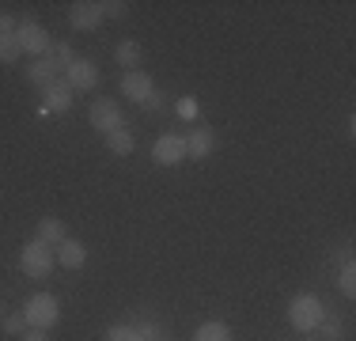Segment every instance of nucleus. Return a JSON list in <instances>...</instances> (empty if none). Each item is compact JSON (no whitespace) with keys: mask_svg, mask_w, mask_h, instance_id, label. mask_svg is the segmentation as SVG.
<instances>
[{"mask_svg":"<svg viewBox=\"0 0 356 341\" xmlns=\"http://www.w3.org/2000/svg\"><path fill=\"white\" fill-rule=\"evenodd\" d=\"M322 319H326V307H322V300L315 292L292 296V303H288V322H292L300 334H315Z\"/></svg>","mask_w":356,"mask_h":341,"instance_id":"f257e3e1","label":"nucleus"},{"mask_svg":"<svg viewBox=\"0 0 356 341\" xmlns=\"http://www.w3.org/2000/svg\"><path fill=\"white\" fill-rule=\"evenodd\" d=\"M122 95L140 102V106H152V110L163 106V95H159V88L152 84V76L144 72V68H133V72L122 76Z\"/></svg>","mask_w":356,"mask_h":341,"instance_id":"f03ea898","label":"nucleus"},{"mask_svg":"<svg viewBox=\"0 0 356 341\" xmlns=\"http://www.w3.org/2000/svg\"><path fill=\"white\" fill-rule=\"evenodd\" d=\"M23 315H27L31 330H49V326L61 322V303H57V296H49V292H35L27 303H23Z\"/></svg>","mask_w":356,"mask_h":341,"instance_id":"7ed1b4c3","label":"nucleus"},{"mask_svg":"<svg viewBox=\"0 0 356 341\" xmlns=\"http://www.w3.org/2000/svg\"><path fill=\"white\" fill-rule=\"evenodd\" d=\"M57 266V258H54V251H49L46 243H38V239H31L27 246L19 251V269L27 273L31 280H42V277H49Z\"/></svg>","mask_w":356,"mask_h":341,"instance_id":"20e7f679","label":"nucleus"},{"mask_svg":"<svg viewBox=\"0 0 356 341\" xmlns=\"http://www.w3.org/2000/svg\"><path fill=\"white\" fill-rule=\"evenodd\" d=\"M15 38H19V49L23 54H35V57H46L49 54V31L42 27V23L35 19H23V23H15Z\"/></svg>","mask_w":356,"mask_h":341,"instance_id":"39448f33","label":"nucleus"},{"mask_svg":"<svg viewBox=\"0 0 356 341\" xmlns=\"http://www.w3.org/2000/svg\"><path fill=\"white\" fill-rule=\"evenodd\" d=\"M88 122H91V129H99V133L106 136V133L122 129V125H125V118H122V106H118L114 99H95V102H91Z\"/></svg>","mask_w":356,"mask_h":341,"instance_id":"423d86ee","label":"nucleus"},{"mask_svg":"<svg viewBox=\"0 0 356 341\" xmlns=\"http://www.w3.org/2000/svg\"><path fill=\"white\" fill-rule=\"evenodd\" d=\"M152 159H156L159 167H175L186 159V136H175V133H163L156 141V148H152Z\"/></svg>","mask_w":356,"mask_h":341,"instance_id":"0eeeda50","label":"nucleus"},{"mask_svg":"<svg viewBox=\"0 0 356 341\" xmlns=\"http://www.w3.org/2000/svg\"><path fill=\"white\" fill-rule=\"evenodd\" d=\"M65 84H69L72 91H91V88L99 84L95 61H88V57H76V61L65 68Z\"/></svg>","mask_w":356,"mask_h":341,"instance_id":"6e6552de","label":"nucleus"},{"mask_svg":"<svg viewBox=\"0 0 356 341\" xmlns=\"http://www.w3.org/2000/svg\"><path fill=\"white\" fill-rule=\"evenodd\" d=\"M42 110H46V114H69L72 110V88L65 80H54L49 84V88H42Z\"/></svg>","mask_w":356,"mask_h":341,"instance_id":"1a4fd4ad","label":"nucleus"},{"mask_svg":"<svg viewBox=\"0 0 356 341\" xmlns=\"http://www.w3.org/2000/svg\"><path fill=\"white\" fill-rule=\"evenodd\" d=\"M69 23H72V31H95L103 23V12H99L95 0H76L69 8Z\"/></svg>","mask_w":356,"mask_h":341,"instance_id":"9d476101","label":"nucleus"},{"mask_svg":"<svg viewBox=\"0 0 356 341\" xmlns=\"http://www.w3.org/2000/svg\"><path fill=\"white\" fill-rule=\"evenodd\" d=\"M216 152V133L213 129H193L186 136V159H209Z\"/></svg>","mask_w":356,"mask_h":341,"instance_id":"9b49d317","label":"nucleus"},{"mask_svg":"<svg viewBox=\"0 0 356 341\" xmlns=\"http://www.w3.org/2000/svg\"><path fill=\"white\" fill-rule=\"evenodd\" d=\"M54 258L61 262V269H83V262H88V246H83L80 239H65V243L54 251Z\"/></svg>","mask_w":356,"mask_h":341,"instance_id":"f8f14e48","label":"nucleus"},{"mask_svg":"<svg viewBox=\"0 0 356 341\" xmlns=\"http://www.w3.org/2000/svg\"><path fill=\"white\" fill-rule=\"evenodd\" d=\"M38 243H46L49 246V251H57V246H61L65 243V239H69V235H65V220H57V216H42L38 220Z\"/></svg>","mask_w":356,"mask_h":341,"instance_id":"ddd939ff","label":"nucleus"},{"mask_svg":"<svg viewBox=\"0 0 356 341\" xmlns=\"http://www.w3.org/2000/svg\"><path fill=\"white\" fill-rule=\"evenodd\" d=\"M54 80H61V68L49 61V57H38V61L27 68V84H35V88H49Z\"/></svg>","mask_w":356,"mask_h":341,"instance_id":"4468645a","label":"nucleus"},{"mask_svg":"<svg viewBox=\"0 0 356 341\" xmlns=\"http://www.w3.org/2000/svg\"><path fill=\"white\" fill-rule=\"evenodd\" d=\"M114 61L125 68V72H133V68H140V61H144V49H140V42H118V49H114Z\"/></svg>","mask_w":356,"mask_h":341,"instance_id":"2eb2a0df","label":"nucleus"},{"mask_svg":"<svg viewBox=\"0 0 356 341\" xmlns=\"http://www.w3.org/2000/svg\"><path fill=\"white\" fill-rule=\"evenodd\" d=\"M106 148L114 152V156H122V159H125V156H133V148H137V141H133V133L122 125V129L106 133Z\"/></svg>","mask_w":356,"mask_h":341,"instance_id":"dca6fc26","label":"nucleus"},{"mask_svg":"<svg viewBox=\"0 0 356 341\" xmlns=\"http://www.w3.org/2000/svg\"><path fill=\"white\" fill-rule=\"evenodd\" d=\"M193 341H232V326H227V322H220V319L201 322L197 334H193Z\"/></svg>","mask_w":356,"mask_h":341,"instance_id":"f3484780","label":"nucleus"},{"mask_svg":"<svg viewBox=\"0 0 356 341\" xmlns=\"http://www.w3.org/2000/svg\"><path fill=\"white\" fill-rule=\"evenodd\" d=\"M19 57H23L19 38H15V34H0V61H4V65H15Z\"/></svg>","mask_w":356,"mask_h":341,"instance_id":"a211bd4d","label":"nucleus"},{"mask_svg":"<svg viewBox=\"0 0 356 341\" xmlns=\"http://www.w3.org/2000/svg\"><path fill=\"white\" fill-rule=\"evenodd\" d=\"M337 288H341V292L349 296V300L356 296V266H353V258L341 266V273H337Z\"/></svg>","mask_w":356,"mask_h":341,"instance_id":"6ab92c4d","label":"nucleus"},{"mask_svg":"<svg viewBox=\"0 0 356 341\" xmlns=\"http://www.w3.org/2000/svg\"><path fill=\"white\" fill-rule=\"evenodd\" d=\"M49 61H54L57 68H61V72H65V68H69L72 61H76V54H72V46H69V42H61V46H49Z\"/></svg>","mask_w":356,"mask_h":341,"instance_id":"aec40b11","label":"nucleus"},{"mask_svg":"<svg viewBox=\"0 0 356 341\" xmlns=\"http://www.w3.org/2000/svg\"><path fill=\"white\" fill-rule=\"evenodd\" d=\"M315 334H318V341H341V322H337V319H330V315H326V319L318 322V330H315Z\"/></svg>","mask_w":356,"mask_h":341,"instance_id":"412c9836","label":"nucleus"},{"mask_svg":"<svg viewBox=\"0 0 356 341\" xmlns=\"http://www.w3.org/2000/svg\"><path fill=\"white\" fill-rule=\"evenodd\" d=\"M99 12H103V19H122L129 12V4L125 0H99Z\"/></svg>","mask_w":356,"mask_h":341,"instance_id":"4be33fe9","label":"nucleus"},{"mask_svg":"<svg viewBox=\"0 0 356 341\" xmlns=\"http://www.w3.org/2000/svg\"><path fill=\"white\" fill-rule=\"evenodd\" d=\"M106 341H144V338L137 334V326H125V322H122V326H110L106 330Z\"/></svg>","mask_w":356,"mask_h":341,"instance_id":"5701e85b","label":"nucleus"},{"mask_svg":"<svg viewBox=\"0 0 356 341\" xmlns=\"http://www.w3.org/2000/svg\"><path fill=\"white\" fill-rule=\"evenodd\" d=\"M27 330H31V326H27V315H23V311H19V315H8V319H4V334L19 338V334H27Z\"/></svg>","mask_w":356,"mask_h":341,"instance_id":"b1692460","label":"nucleus"},{"mask_svg":"<svg viewBox=\"0 0 356 341\" xmlns=\"http://www.w3.org/2000/svg\"><path fill=\"white\" fill-rule=\"evenodd\" d=\"M137 334H140L144 341H163V330H159L156 322H140V326H137Z\"/></svg>","mask_w":356,"mask_h":341,"instance_id":"393cba45","label":"nucleus"},{"mask_svg":"<svg viewBox=\"0 0 356 341\" xmlns=\"http://www.w3.org/2000/svg\"><path fill=\"white\" fill-rule=\"evenodd\" d=\"M178 118L193 122V118H197V102H193V99H182V102H178Z\"/></svg>","mask_w":356,"mask_h":341,"instance_id":"a878e982","label":"nucleus"},{"mask_svg":"<svg viewBox=\"0 0 356 341\" xmlns=\"http://www.w3.org/2000/svg\"><path fill=\"white\" fill-rule=\"evenodd\" d=\"M0 34H15V19L4 15V12H0Z\"/></svg>","mask_w":356,"mask_h":341,"instance_id":"bb28decb","label":"nucleus"},{"mask_svg":"<svg viewBox=\"0 0 356 341\" xmlns=\"http://www.w3.org/2000/svg\"><path fill=\"white\" fill-rule=\"evenodd\" d=\"M19 341H49L46 330H27V334H19Z\"/></svg>","mask_w":356,"mask_h":341,"instance_id":"cd10ccee","label":"nucleus"},{"mask_svg":"<svg viewBox=\"0 0 356 341\" xmlns=\"http://www.w3.org/2000/svg\"><path fill=\"white\" fill-rule=\"evenodd\" d=\"M303 341H318V334H303Z\"/></svg>","mask_w":356,"mask_h":341,"instance_id":"c85d7f7f","label":"nucleus"},{"mask_svg":"<svg viewBox=\"0 0 356 341\" xmlns=\"http://www.w3.org/2000/svg\"><path fill=\"white\" fill-rule=\"evenodd\" d=\"M163 341H167V338H163Z\"/></svg>","mask_w":356,"mask_h":341,"instance_id":"c756f323","label":"nucleus"}]
</instances>
